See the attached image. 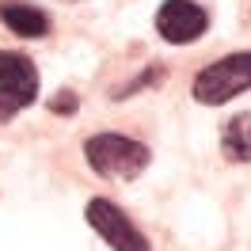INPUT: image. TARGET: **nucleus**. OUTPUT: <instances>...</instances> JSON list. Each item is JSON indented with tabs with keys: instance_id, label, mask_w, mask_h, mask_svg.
<instances>
[{
	"instance_id": "4",
	"label": "nucleus",
	"mask_w": 251,
	"mask_h": 251,
	"mask_svg": "<svg viewBox=\"0 0 251 251\" xmlns=\"http://www.w3.org/2000/svg\"><path fill=\"white\" fill-rule=\"evenodd\" d=\"M88 225H92L114 251H149L145 232L126 217L114 202H107V198H92V202H88Z\"/></svg>"
},
{
	"instance_id": "6",
	"label": "nucleus",
	"mask_w": 251,
	"mask_h": 251,
	"mask_svg": "<svg viewBox=\"0 0 251 251\" xmlns=\"http://www.w3.org/2000/svg\"><path fill=\"white\" fill-rule=\"evenodd\" d=\"M0 19L12 34H23V38H42L50 31V16L34 4H0Z\"/></svg>"
},
{
	"instance_id": "8",
	"label": "nucleus",
	"mask_w": 251,
	"mask_h": 251,
	"mask_svg": "<svg viewBox=\"0 0 251 251\" xmlns=\"http://www.w3.org/2000/svg\"><path fill=\"white\" fill-rule=\"evenodd\" d=\"M73 107H76V95H73V92H61V99H53V110H61V114H65V110H73Z\"/></svg>"
},
{
	"instance_id": "2",
	"label": "nucleus",
	"mask_w": 251,
	"mask_h": 251,
	"mask_svg": "<svg viewBox=\"0 0 251 251\" xmlns=\"http://www.w3.org/2000/svg\"><path fill=\"white\" fill-rule=\"evenodd\" d=\"M248 88H251V50L228 53L221 61L205 65L194 76V99L205 103V107H221V103H228L232 95L248 92Z\"/></svg>"
},
{
	"instance_id": "3",
	"label": "nucleus",
	"mask_w": 251,
	"mask_h": 251,
	"mask_svg": "<svg viewBox=\"0 0 251 251\" xmlns=\"http://www.w3.org/2000/svg\"><path fill=\"white\" fill-rule=\"evenodd\" d=\"M38 95V73L31 57L0 50V118H12L16 110L31 107Z\"/></svg>"
},
{
	"instance_id": "5",
	"label": "nucleus",
	"mask_w": 251,
	"mask_h": 251,
	"mask_svg": "<svg viewBox=\"0 0 251 251\" xmlns=\"http://www.w3.org/2000/svg\"><path fill=\"white\" fill-rule=\"evenodd\" d=\"M205 27H209V16H205L202 4H194V0H164L160 12H156V31L168 42H175V46L194 42Z\"/></svg>"
},
{
	"instance_id": "7",
	"label": "nucleus",
	"mask_w": 251,
	"mask_h": 251,
	"mask_svg": "<svg viewBox=\"0 0 251 251\" xmlns=\"http://www.w3.org/2000/svg\"><path fill=\"white\" fill-rule=\"evenodd\" d=\"M221 149H225V156L236 160V164H248L251 160V110L244 114H236L225 122L221 129Z\"/></svg>"
},
{
	"instance_id": "1",
	"label": "nucleus",
	"mask_w": 251,
	"mask_h": 251,
	"mask_svg": "<svg viewBox=\"0 0 251 251\" xmlns=\"http://www.w3.org/2000/svg\"><path fill=\"white\" fill-rule=\"evenodd\" d=\"M84 156L92 164V172H99L103 179H137L149 168V149L133 137L122 133H95L84 145Z\"/></svg>"
}]
</instances>
